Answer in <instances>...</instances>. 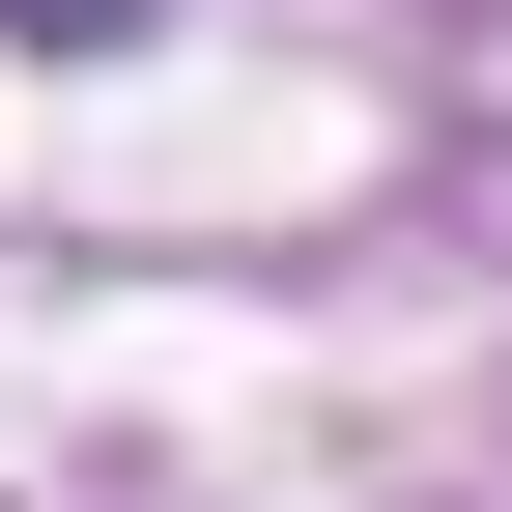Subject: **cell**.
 <instances>
[{
	"label": "cell",
	"mask_w": 512,
	"mask_h": 512,
	"mask_svg": "<svg viewBox=\"0 0 512 512\" xmlns=\"http://www.w3.org/2000/svg\"><path fill=\"white\" fill-rule=\"evenodd\" d=\"M0 29H29V57H114V29H171V0H0Z\"/></svg>",
	"instance_id": "obj_1"
}]
</instances>
